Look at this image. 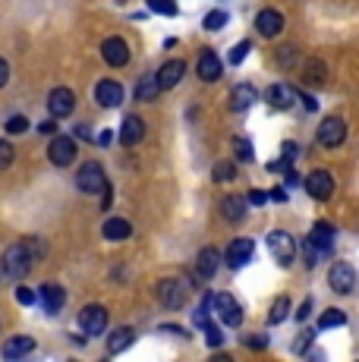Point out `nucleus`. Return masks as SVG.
<instances>
[{"label":"nucleus","mask_w":359,"mask_h":362,"mask_svg":"<svg viewBox=\"0 0 359 362\" xmlns=\"http://www.w3.org/2000/svg\"><path fill=\"white\" fill-rule=\"evenodd\" d=\"M32 271V255L29 249H25V243H13V246H6L4 252V274L6 277H25Z\"/></svg>","instance_id":"f257e3e1"},{"label":"nucleus","mask_w":359,"mask_h":362,"mask_svg":"<svg viewBox=\"0 0 359 362\" xmlns=\"http://www.w3.org/2000/svg\"><path fill=\"white\" fill-rule=\"evenodd\" d=\"M211 309L218 312V318L227 325V328H240V325H243V305H240L230 293L211 296Z\"/></svg>","instance_id":"f03ea898"},{"label":"nucleus","mask_w":359,"mask_h":362,"mask_svg":"<svg viewBox=\"0 0 359 362\" xmlns=\"http://www.w3.org/2000/svg\"><path fill=\"white\" fill-rule=\"evenodd\" d=\"M76 186H79V192H88V196H95V192H101L107 186V177L105 170H101L98 161H86L82 164V170L76 173Z\"/></svg>","instance_id":"7ed1b4c3"},{"label":"nucleus","mask_w":359,"mask_h":362,"mask_svg":"<svg viewBox=\"0 0 359 362\" xmlns=\"http://www.w3.org/2000/svg\"><path fill=\"white\" fill-rule=\"evenodd\" d=\"M328 284H331V290H334V293L350 296V293H353V287H356L353 264H350V262H334V264H331V271H328Z\"/></svg>","instance_id":"20e7f679"},{"label":"nucleus","mask_w":359,"mask_h":362,"mask_svg":"<svg viewBox=\"0 0 359 362\" xmlns=\"http://www.w3.org/2000/svg\"><path fill=\"white\" fill-rule=\"evenodd\" d=\"M315 136H319L322 148H337V145H343V139H347V123H343L341 117H324Z\"/></svg>","instance_id":"39448f33"},{"label":"nucleus","mask_w":359,"mask_h":362,"mask_svg":"<svg viewBox=\"0 0 359 362\" xmlns=\"http://www.w3.org/2000/svg\"><path fill=\"white\" fill-rule=\"evenodd\" d=\"M186 296H189V287H186L183 281H174V277L158 281V299H161L167 309H180V305L186 303Z\"/></svg>","instance_id":"423d86ee"},{"label":"nucleus","mask_w":359,"mask_h":362,"mask_svg":"<svg viewBox=\"0 0 359 362\" xmlns=\"http://www.w3.org/2000/svg\"><path fill=\"white\" fill-rule=\"evenodd\" d=\"M79 328L86 334H92V337H98V334L107 331V309L105 305H86V309L79 312Z\"/></svg>","instance_id":"0eeeda50"},{"label":"nucleus","mask_w":359,"mask_h":362,"mask_svg":"<svg viewBox=\"0 0 359 362\" xmlns=\"http://www.w3.org/2000/svg\"><path fill=\"white\" fill-rule=\"evenodd\" d=\"M268 249H271V255L281 264H290L293 262V255H296V243H293V236H290L287 230H271L268 233Z\"/></svg>","instance_id":"6e6552de"},{"label":"nucleus","mask_w":359,"mask_h":362,"mask_svg":"<svg viewBox=\"0 0 359 362\" xmlns=\"http://www.w3.org/2000/svg\"><path fill=\"white\" fill-rule=\"evenodd\" d=\"M47 158H51L54 167H70L76 161V142L70 136H57L47 145Z\"/></svg>","instance_id":"1a4fd4ad"},{"label":"nucleus","mask_w":359,"mask_h":362,"mask_svg":"<svg viewBox=\"0 0 359 362\" xmlns=\"http://www.w3.org/2000/svg\"><path fill=\"white\" fill-rule=\"evenodd\" d=\"M306 192L319 202H328L334 196V177H331L328 170H312L306 177Z\"/></svg>","instance_id":"9d476101"},{"label":"nucleus","mask_w":359,"mask_h":362,"mask_svg":"<svg viewBox=\"0 0 359 362\" xmlns=\"http://www.w3.org/2000/svg\"><path fill=\"white\" fill-rule=\"evenodd\" d=\"M95 101H98L101 107H120L123 104V86L117 79H101L98 86H95Z\"/></svg>","instance_id":"9b49d317"},{"label":"nucleus","mask_w":359,"mask_h":362,"mask_svg":"<svg viewBox=\"0 0 359 362\" xmlns=\"http://www.w3.org/2000/svg\"><path fill=\"white\" fill-rule=\"evenodd\" d=\"M47 110H51V117H70L76 110V95L70 88H54L47 95Z\"/></svg>","instance_id":"f8f14e48"},{"label":"nucleus","mask_w":359,"mask_h":362,"mask_svg":"<svg viewBox=\"0 0 359 362\" xmlns=\"http://www.w3.org/2000/svg\"><path fill=\"white\" fill-rule=\"evenodd\" d=\"M334 236H337V233H334V227H331L328 221H319V224L312 227V233H309L306 240L312 243V246L319 249L322 255H328V252H334Z\"/></svg>","instance_id":"ddd939ff"},{"label":"nucleus","mask_w":359,"mask_h":362,"mask_svg":"<svg viewBox=\"0 0 359 362\" xmlns=\"http://www.w3.org/2000/svg\"><path fill=\"white\" fill-rule=\"evenodd\" d=\"M255 29H259V35H265V38H274V35L284 32V16L268 6V10H261L259 16H255Z\"/></svg>","instance_id":"4468645a"},{"label":"nucleus","mask_w":359,"mask_h":362,"mask_svg":"<svg viewBox=\"0 0 359 362\" xmlns=\"http://www.w3.org/2000/svg\"><path fill=\"white\" fill-rule=\"evenodd\" d=\"M186 76V64L183 60H167L161 69L155 73V82H158V88H174L180 86V79Z\"/></svg>","instance_id":"2eb2a0df"},{"label":"nucleus","mask_w":359,"mask_h":362,"mask_svg":"<svg viewBox=\"0 0 359 362\" xmlns=\"http://www.w3.org/2000/svg\"><path fill=\"white\" fill-rule=\"evenodd\" d=\"M101 57H105V64L110 66H126L129 60V47L123 38H107L105 45H101Z\"/></svg>","instance_id":"dca6fc26"},{"label":"nucleus","mask_w":359,"mask_h":362,"mask_svg":"<svg viewBox=\"0 0 359 362\" xmlns=\"http://www.w3.org/2000/svg\"><path fill=\"white\" fill-rule=\"evenodd\" d=\"M252 252H255L252 240H233L230 246H227V264H230V268H243V264L252 262Z\"/></svg>","instance_id":"f3484780"},{"label":"nucleus","mask_w":359,"mask_h":362,"mask_svg":"<svg viewBox=\"0 0 359 362\" xmlns=\"http://www.w3.org/2000/svg\"><path fill=\"white\" fill-rule=\"evenodd\" d=\"M64 303H66V290L60 284H45L41 287V305H45L47 315H57L64 309Z\"/></svg>","instance_id":"a211bd4d"},{"label":"nucleus","mask_w":359,"mask_h":362,"mask_svg":"<svg viewBox=\"0 0 359 362\" xmlns=\"http://www.w3.org/2000/svg\"><path fill=\"white\" fill-rule=\"evenodd\" d=\"M32 350H35V337H29V334H16V337L6 340L4 359H23V356H29Z\"/></svg>","instance_id":"6ab92c4d"},{"label":"nucleus","mask_w":359,"mask_h":362,"mask_svg":"<svg viewBox=\"0 0 359 362\" xmlns=\"http://www.w3.org/2000/svg\"><path fill=\"white\" fill-rule=\"evenodd\" d=\"M259 101V92L249 86V82H240L237 88H233V98H230V107L237 110V114H246V110L252 107V104Z\"/></svg>","instance_id":"aec40b11"},{"label":"nucleus","mask_w":359,"mask_h":362,"mask_svg":"<svg viewBox=\"0 0 359 362\" xmlns=\"http://www.w3.org/2000/svg\"><path fill=\"white\" fill-rule=\"evenodd\" d=\"M142 139H145L142 117H126V120H123V129H120V142L126 145V148H133V145H139Z\"/></svg>","instance_id":"412c9836"},{"label":"nucleus","mask_w":359,"mask_h":362,"mask_svg":"<svg viewBox=\"0 0 359 362\" xmlns=\"http://www.w3.org/2000/svg\"><path fill=\"white\" fill-rule=\"evenodd\" d=\"M296 101V92L290 86H284V82H278V86L268 88V104H271L274 110H290Z\"/></svg>","instance_id":"4be33fe9"},{"label":"nucleus","mask_w":359,"mask_h":362,"mask_svg":"<svg viewBox=\"0 0 359 362\" xmlns=\"http://www.w3.org/2000/svg\"><path fill=\"white\" fill-rule=\"evenodd\" d=\"M199 79H202V82L220 79V60H218L215 51H202V54H199Z\"/></svg>","instance_id":"5701e85b"},{"label":"nucleus","mask_w":359,"mask_h":362,"mask_svg":"<svg viewBox=\"0 0 359 362\" xmlns=\"http://www.w3.org/2000/svg\"><path fill=\"white\" fill-rule=\"evenodd\" d=\"M220 214H224V221L240 224V221L246 218V199L243 196H224L220 199Z\"/></svg>","instance_id":"b1692460"},{"label":"nucleus","mask_w":359,"mask_h":362,"mask_svg":"<svg viewBox=\"0 0 359 362\" xmlns=\"http://www.w3.org/2000/svg\"><path fill=\"white\" fill-rule=\"evenodd\" d=\"M101 233H105V240L120 243V240H129V236H133V227H129V221H123V218H107L105 227H101Z\"/></svg>","instance_id":"393cba45"},{"label":"nucleus","mask_w":359,"mask_h":362,"mask_svg":"<svg viewBox=\"0 0 359 362\" xmlns=\"http://www.w3.org/2000/svg\"><path fill=\"white\" fill-rule=\"evenodd\" d=\"M218 262H220V255H218V249H202L199 252V262H196V271H199V277L202 281H208V277H215V271H218Z\"/></svg>","instance_id":"a878e982"},{"label":"nucleus","mask_w":359,"mask_h":362,"mask_svg":"<svg viewBox=\"0 0 359 362\" xmlns=\"http://www.w3.org/2000/svg\"><path fill=\"white\" fill-rule=\"evenodd\" d=\"M324 60L319 57H309L306 60V66H302V79H306V86H312V88H322L324 86Z\"/></svg>","instance_id":"bb28decb"},{"label":"nucleus","mask_w":359,"mask_h":362,"mask_svg":"<svg viewBox=\"0 0 359 362\" xmlns=\"http://www.w3.org/2000/svg\"><path fill=\"white\" fill-rule=\"evenodd\" d=\"M133 340H136V331L133 328H117L107 337V353H110V356H117V353H123L126 346H133Z\"/></svg>","instance_id":"cd10ccee"},{"label":"nucleus","mask_w":359,"mask_h":362,"mask_svg":"<svg viewBox=\"0 0 359 362\" xmlns=\"http://www.w3.org/2000/svg\"><path fill=\"white\" fill-rule=\"evenodd\" d=\"M347 325V315L341 309H328L324 315L319 318V331H331V328H343Z\"/></svg>","instance_id":"c85d7f7f"},{"label":"nucleus","mask_w":359,"mask_h":362,"mask_svg":"<svg viewBox=\"0 0 359 362\" xmlns=\"http://www.w3.org/2000/svg\"><path fill=\"white\" fill-rule=\"evenodd\" d=\"M136 98H139V101H155V98H158V82H155V76H142V79H139V88H136Z\"/></svg>","instance_id":"c756f323"},{"label":"nucleus","mask_w":359,"mask_h":362,"mask_svg":"<svg viewBox=\"0 0 359 362\" xmlns=\"http://www.w3.org/2000/svg\"><path fill=\"white\" fill-rule=\"evenodd\" d=\"M287 312H290V299L287 296H278L271 303V312H268V325H281L287 318Z\"/></svg>","instance_id":"7c9ffc66"},{"label":"nucleus","mask_w":359,"mask_h":362,"mask_svg":"<svg viewBox=\"0 0 359 362\" xmlns=\"http://www.w3.org/2000/svg\"><path fill=\"white\" fill-rule=\"evenodd\" d=\"M211 177H215L218 183H233V180H237V164L233 161H218L215 170H211Z\"/></svg>","instance_id":"2f4dec72"},{"label":"nucleus","mask_w":359,"mask_h":362,"mask_svg":"<svg viewBox=\"0 0 359 362\" xmlns=\"http://www.w3.org/2000/svg\"><path fill=\"white\" fill-rule=\"evenodd\" d=\"M205 29H208V32H218V29H224V25H227V13L224 10H211L208 13V16H205Z\"/></svg>","instance_id":"473e14b6"},{"label":"nucleus","mask_w":359,"mask_h":362,"mask_svg":"<svg viewBox=\"0 0 359 362\" xmlns=\"http://www.w3.org/2000/svg\"><path fill=\"white\" fill-rule=\"evenodd\" d=\"M202 331H205V344H208V346H220V344H224V334H220L218 325L205 322V325H202Z\"/></svg>","instance_id":"72a5a7b5"},{"label":"nucleus","mask_w":359,"mask_h":362,"mask_svg":"<svg viewBox=\"0 0 359 362\" xmlns=\"http://www.w3.org/2000/svg\"><path fill=\"white\" fill-rule=\"evenodd\" d=\"M148 10L161 13V16H174V13H177V4H174V0H148Z\"/></svg>","instance_id":"f704fd0d"},{"label":"nucleus","mask_w":359,"mask_h":362,"mask_svg":"<svg viewBox=\"0 0 359 362\" xmlns=\"http://www.w3.org/2000/svg\"><path fill=\"white\" fill-rule=\"evenodd\" d=\"M29 129V120H25V117H10V120H6V136H19V132H25Z\"/></svg>","instance_id":"c9c22d12"},{"label":"nucleus","mask_w":359,"mask_h":362,"mask_svg":"<svg viewBox=\"0 0 359 362\" xmlns=\"http://www.w3.org/2000/svg\"><path fill=\"white\" fill-rule=\"evenodd\" d=\"M13 158H16V148H13L6 139H0V170H4V167H10Z\"/></svg>","instance_id":"e433bc0d"},{"label":"nucleus","mask_w":359,"mask_h":362,"mask_svg":"<svg viewBox=\"0 0 359 362\" xmlns=\"http://www.w3.org/2000/svg\"><path fill=\"white\" fill-rule=\"evenodd\" d=\"M233 148H237V155H240V161H252V145H249V139H233Z\"/></svg>","instance_id":"4c0bfd02"},{"label":"nucleus","mask_w":359,"mask_h":362,"mask_svg":"<svg viewBox=\"0 0 359 362\" xmlns=\"http://www.w3.org/2000/svg\"><path fill=\"white\" fill-rule=\"evenodd\" d=\"M312 337H315V331H300L296 334V344H293V353H306L309 346H312Z\"/></svg>","instance_id":"58836bf2"},{"label":"nucleus","mask_w":359,"mask_h":362,"mask_svg":"<svg viewBox=\"0 0 359 362\" xmlns=\"http://www.w3.org/2000/svg\"><path fill=\"white\" fill-rule=\"evenodd\" d=\"M25 243V249H29V255H32V262H38L41 255H45V243L38 240V236H32V240H23Z\"/></svg>","instance_id":"ea45409f"},{"label":"nucleus","mask_w":359,"mask_h":362,"mask_svg":"<svg viewBox=\"0 0 359 362\" xmlns=\"http://www.w3.org/2000/svg\"><path fill=\"white\" fill-rule=\"evenodd\" d=\"M249 47H252L249 41H240V45L230 51V64H233V66H237V64H243V57H246V54H249Z\"/></svg>","instance_id":"a19ab883"},{"label":"nucleus","mask_w":359,"mask_h":362,"mask_svg":"<svg viewBox=\"0 0 359 362\" xmlns=\"http://www.w3.org/2000/svg\"><path fill=\"white\" fill-rule=\"evenodd\" d=\"M16 303H19V305H35V303H38L35 290H29V287H19V290H16Z\"/></svg>","instance_id":"79ce46f5"},{"label":"nucleus","mask_w":359,"mask_h":362,"mask_svg":"<svg viewBox=\"0 0 359 362\" xmlns=\"http://www.w3.org/2000/svg\"><path fill=\"white\" fill-rule=\"evenodd\" d=\"M302 252H306V268H315V264H319V255H322V252H319V249H315L309 240H306V246H302Z\"/></svg>","instance_id":"37998d69"},{"label":"nucleus","mask_w":359,"mask_h":362,"mask_svg":"<svg viewBox=\"0 0 359 362\" xmlns=\"http://www.w3.org/2000/svg\"><path fill=\"white\" fill-rule=\"evenodd\" d=\"M246 346H252V350H265L268 337H265V334H249V337H246Z\"/></svg>","instance_id":"c03bdc74"},{"label":"nucleus","mask_w":359,"mask_h":362,"mask_svg":"<svg viewBox=\"0 0 359 362\" xmlns=\"http://www.w3.org/2000/svg\"><path fill=\"white\" fill-rule=\"evenodd\" d=\"M6 82H10V64H6V60L0 57V88H4Z\"/></svg>","instance_id":"a18cd8bd"},{"label":"nucleus","mask_w":359,"mask_h":362,"mask_svg":"<svg viewBox=\"0 0 359 362\" xmlns=\"http://www.w3.org/2000/svg\"><path fill=\"white\" fill-rule=\"evenodd\" d=\"M265 199H268V196H265V192L252 189V192H249V199H246V205H265Z\"/></svg>","instance_id":"49530a36"},{"label":"nucleus","mask_w":359,"mask_h":362,"mask_svg":"<svg viewBox=\"0 0 359 362\" xmlns=\"http://www.w3.org/2000/svg\"><path fill=\"white\" fill-rule=\"evenodd\" d=\"M309 312H312V299H306V303L300 305V312H296V318H300V322H306V318H309Z\"/></svg>","instance_id":"de8ad7c7"},{"label":"nucleus","mask_w":359,"mask_h":362,"mask_svg":"<svg viewBox=\"0 0 359 362\" xmlns=\"http://www.w3.org/2000/svg\"><path fill=\"white\" fill-rule=\"evenodd\" d=\"M302 104H306V110H309V114H312V110H319V101H315V98H312V95H309V92L302 95Z\"/></svg>","instance_id":"09e8293b"},{"label":"nucleus","mask_w":359,"mask_h":362,"mask_svg":"<svg viewBox=\"0 0 359 362\" xmlns=\"http://www.w3.org/2000/svg\"><path fill=\"white\" fill-rule=\"evenodd\" d=\"M110 139H114V132H110V129H101L95 142H98V145H110Z\"/></svg>","instance_id":"8fccbe9b"},{"label":"nucleus","mask_w":359,"mask_h":362,"mask_svg":"<svg viewBox=\"0 0 359 362\" xmlns=\"http://www.w3.org/2000/svg\"><path fill=\"white\" fill-rule=\"evenodd\" d=\"M271 199H274V202H287V192H284V189H274Z\"/></svg>","instance_id":"3c124183"}]
</instances>
